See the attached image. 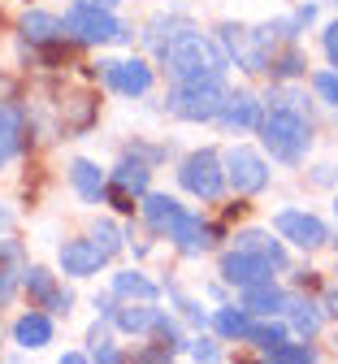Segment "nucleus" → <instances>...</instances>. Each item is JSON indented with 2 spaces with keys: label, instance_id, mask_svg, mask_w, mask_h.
I'll use <instances>...</instances> for the list:
<instances>
[{
  "label": "nucleus",
  "instance_id": "1",
  "mask_svg": "<svg viewBox=\"0 0 338 364\" xmlns=\"http://www.w3.org/2000/svg\"><path fill=\"white\" fill-rule=\"evenodd\" d=\"M161 70H165V82L174 87V82H191V78H204V74H226L230 57L221 53L217 39H204L200 31H186L161 48Z\"/></svg>",
  "mask_w": 338,
  "mask_h": 364
},
{
  "label": "nucleus",
  "instance_id": "2",
  "mask_svg": "<svg viewBox=\"0 0 338 364\" xmlns=\"http://www.w3.org/2000/svg\"><path fill=\"white\" fill-rule=\"evenodd\" d=\"M260 144L278 165H304L308 148H312V117L295 113V109H282L269 105V113L260 117Z\"/></svg>",
  "mask_w": 338,
  "mask_h": 364
},
{
  "label": "nucleus",
  "instance_id": "3",
  "mask_svg": "<svg viewBox=\"0 0 338 364\" xmlns=\"http://www.w3.org/2000/svg\"><path fill=\"white\" fill-rule=\"evenodd\" d=\"M226 74H204V78H191V82H174L169 87V109L182 122H213L221 100H226Z\"/></svg>",
  "mask_w": 338,
  "mask_h": 364
},
{
  "label": "nucleus",
  "instance_id": "4",
  "mask_svg": "<svg viewBox=\"0 0 338 364\" xmlns=\"http://www.w3.org/2000/svg\"><path fill=\"white\" fill-rule=\"evenodd\" d=\"M178 182H182V191H191L196 200H221L226 196V161L217 148H196L191 156H182L178 165Z\"/></svg>",
  "mask_w": 338,
  "mask_h": 364
},
{
  "label": "nucleus",
  "instance_id": "5",
  "mask_svg": "<svg viewBox=\"0 0 338 364\" xmlns=\"http://www.w3.org/2000/svg\"><path fill=\"white\" fill-rule=\"evenodd\" d=\"M61 22H65V35H74L78 43H130V31L113 18V9H95L74 0Z\"/></svg>",
  "mask_w": 338,
  "mask_h": 364
},
{
  "label": "nucleus",
  "instance_id": "6",
  "mask_svg": "<svg viewBox=\"0 0 338 364\" xmlns=\"http://www.w3.org/2000/svg\"><path fill=\"white\" fill-rule=\"evenodd\" d=\"M152 191V165L139 161V156H122L113 169H109V187H105V200L117 208V213H134V200H143Z\"/></svg>",
  "mask_w": 338,
  "mask_h": 364
},
{
  "label": "nucleus",
  "instance_id": "7",
  "mask_svg": "<svg viewBox=\"0 0 338 364\" xmlns=\"http://www.w3.org/2000/svg\"><path fill=\"white\" fill-rule=\"evenodd\" d=\"M221 161H226V182L234 187V196H260L269 187V161L256 148L234 144V148H226Z\"/></svg>",
  "mask_w": 338,
  "mask_h": 364
},
{
  "label": "nucleus",
  "instance_id": "8",
  "mask_svg": "<svg viewBox=\"0 0 338 364\" xmlns=\"http://www.w3.org/2000/svg\"><path fill=\"white\" fill-rule=\"evenodd\" d=\"M273 230H278V239H286L300 252H317V247L329 243V225L308 208H278L273 213Z\"/></svg>",
  "mask_w": 338,
  "mask_h": 364
},
{
  "label": "nucleus",
  "instance_id": "9",
  "mask_svg": "<svg viewBox=\"0 0 338 364\" xmlns=\"http://www.w3.org/2000/svg\"><path fill=\"white\" fill-rule=\"evenodd\" d=\"M217 273H221V282L234 287V291H248V287H260V282H273L278 278V269L260 252H248V247L226 252L221 264H217Z\"/></svg>",
  "mask_w": 338,
  "mask_h": 364
},
{
  "label": "nucleus",
  "instance_id": "10",
  "mask_svg": "<svg viewBox=\"0 0 338 364\" xmlns=\"http://www.w3.org/2000/svg\"><path fill=\"white\" fill-rule=\"evenodd\" d=\"M105 82L109 91H117V96L126 100H139L152 91V65L143 57H122V61H105Z\"/></svg>",
  "mask_w": 338,
  "mask_h": 364
},
{
  "label": "nucleus",
  "instance_id": "11",
  "mask_svg": "<svg viewBox=\"0 0 338 364\" xmlns=\"http://www.w3.org/2000/svg\"><path fill=\"white\" fill-rule=\"evenodd\" d=\"M22 287L31 295V308H43V312H70V304H74V295L57 282V273L43 264H31L22 273Z\"/></svg>",
  "mask_w": 338,
  "mask_h": 364
},
{
  "label": "nucleus",
  "instance_id": "12",
  "mask_svg": "<svg viewBox=\"0 0 338 364\" xmlns=\"http://www.w3.org/2000/svg\"><path fill=\"white\" fill-rule=\"evenodd\" d=\"M260 117H265V105L252 96V91H226V100H221V109H217L213 122L226 134H248V130L260 126Z\"/></svg>",
  "mask_w": 338,
  "mask_h": 364
},
{
  "label": "nucleus",
  "instance_id": "13",
  "mask_svg": "<svg viewBox=\"0 0 338 364\" xmlns=\"http://www.w3.org/2000/svg\"><path fill=\"white\" fill-rule=\"evenodd\" d=\"M182 256H204L213 243H217V225H204V217L200 213H191V208H182L178 217H174V225H169V235H165Z\"/></svg>",
  "mask_w": 338,
  "mask_h": 364
},
{
  "label": "nucleus",
  "instance_id": "14",
  "mask_svg": "<svg viewBox=\"0 0 338 364\" xmlns=\"http://www.w3.org/2000/svg\"><path fill=\"white\" fill-rule=\"evenodd\" d=\"M57 260H61V273H65V278H91V273H100V264H109L105 252L95 247L91 239H70V243H61Z\"/></svg>",
  "mask_w": 338,
  "mask_h": 364
},
{
  "label": "nucleus",
  "instance_id": "15",
  "mask_svg": "<svg viewBox=\"0 0 338 364\" xmlns=\"http://www.w3.org/2000/svg\"><path fill=\"white\" fill-rule=\"evenodd\" d=\"M282 316H286V326H291L300 338H317L321 326H325V304H317L308 295H286Z\"/></svg>",
  "mask_w": 338,
  "mask_h": 364
},
{
  "label": "nucleus",
  "instance_id": "16",
  "mask_svg": "<svg viewBox=\"0 0 338 364\" xmlns=\"http://www.w3.org/2000/svg\"><path fill=\"white\" fill-rule=\"evenodd\" d=\"M53 312H43V308H31V312H22L18 321H14V343L22 347V351H39V347H48L53 343Z\"/></svg>",
  "mask_w": 338,
  "mask_h": 364
},
{
  "label": "nucleus",
  "instance_id": "17",
  "mask_svg": "<svg viewBox=\"0 0 338 364\" xmlns=\"http://www.w3.org/2000/svg\"><path fill=\"white\" fill-rule=\"evenodd\" d=\"M161 312H165V308H157L152 299H139V304L130 299V304L113 308V316H109V321H113L122 334H139V338H143V334H152V330H157Z\"/></svg>",
  "mask_w": 338,
  "mask_h": 364
},
{
  "label": "nucleus",
  "instance_id": "18",
  "mask_svg": "<svg viewBox=\"0 0 338 364\" xmlns=\"http://www.w3.org/2000/svg\"><path fill=\"white\" fill-rule=\"evenodd\" d=\"M70 187L78 191V200H83V204H105L109 173H105L100 165H95V161L78 156V161H70Z\"/></svg>",
  "mask_w": 338,
  "mask_h": 364
},
{
  "label": "nucleus",
  "instance_id": "19",
  "mask_svg": "<svg viewBox=\"0 0 338 364\" xmlns=\"http://www.w3.org/2000/svg\"><path fill=\"white\" fill-rule=\"evenodd\" d=\"M26 144V113L9 100H0V165H9Z\"/></svg>",
  "mask_w": 338,
  "mask_h": 364
},
{
  "label": "nucleus",
  "instance_id": "20",
  "mask_svg": "<svg viewBox=\"0 0 338 364\" xmlns=\"http://www.w3.org/2000/svg\"><path fill=\"white\" fill-rule=\"evenodd\" d=\"M18 31H22V39L35 43V48H43V43H53V39H65V22L57 14H43V9H26Z\"/></svg>",
  "mask_w": 338,
  "mask_h": 364
},
{
  "label": "nucleus",
  "instance_id": "21",
  "mask_svg": "<svg viewBox=\"0 0 338 364\" xmlns=\"http://www.w3.org/2000/svg\"><path fill=\"white\" fill-rule=\"evenodd\" d=\"M238 304H243L252 316H282V308H286V291H282L278 282H260V287L238 291Z\"/></svg>",
  "mask_w": 338,
  "mask_h": 364
},
{
  "label": "nucleus",
  "instance_id": "22",
  "mask_svg": "<svg viewBox=\"0 0 338 364\" xmlns=\"http://www.w3.org/2000/svg\"><path fill=\"white\" fill-rule=\"evenodd\" d=\"M139 213H143V225H148L152 235H169V225H174V217L182 213V204H178L174 196L148 191V196H143V204H139Z\"/></svg>",
  "mask_w": 338,
  "mask_h": 364
},
{
  "label": "nucleus",
  "instance_id": "23",
  "mask_svg": "<svg viewBox=\"0 0 338 364\" xmlns=\"http://www.w3.org/2000/svg\"><path fill=\"white\" fill-rule=\"evenodd\" d=\"M234 247H248V252H260L278 273H286L291 269V256H286V247L273 239V235H265V230H238L234 235Z\"/></svg>",
  "mask_w": 338,
  "mask_h": 364
},
{
  "label": "nucleus",
  "instance_id": "24",
  "mask_svg": "<svg viewBox=\"0 0 338 364\" xmlns=\"http://www.w3.org/2000/svg\"><path fill=\"white\" fill-rule=\"evenodd\" d=\"M113 295L117 299H161V287L148 278V273H139V269H122L113 273Z\"/></svg>",
  "mask_w": 338,
  "mask_h": 364
},
{
  "label": "nucleus",
  "instance_id": "25",
  "mask_svg": "<svg viewBox=\"0 0 338 364\" xmlns=\"http://www.w3.org/2000/svg\"><path fill=\"white\" fill-rule=\"evenodd\" d=\"M213 330L221 334V338H230V343H238V338H243L248 343V330H252V312L243 308V304H221L217 312H213Z\"/></svg>",
  "mask_w": 338,
  "mask_h": 364
},
{
  "label": "nucleus",
  "instance_id": "26",
  "mask_svg": "<svg viewBox=\"0 0 338 364\" xmlns=\"http://www.w3.org/2000/svg\"><path fill=\"white\" fill-rule=\"evenodd\" d=\"M286 334H291V326H286V316L282 321H273V316H252V330H248V343L265 355V351H273Z\"/></svg>",
  "mask_w": 338,
  "mask_h": 364
},
{
  "label": "nucleus",
  "instance_id": "27",
  "mask_svg": "<svg viewBox=\"0 0 338 364\" xmlns=\"http://www.w3.org/2000/svg\"><path fill=\"white\" fill-rule=\"evenodd\" d=\"M265 360H273V364H312L317 360V347L304 338V343H291V338H282L273 351H265Z\"/></svg>",
  "mask_w": 338,
  "mask_h": 364
},
{
  "label": "nucleus",
  "instance_id": "28",
  "mask_svg": "<svg viewBox=\"0 0 338 364\" xmlns=\"http://www.w3.org/2000/svg\"><path fill=\"white\" fill-rule=\"evenodd\" d=\"M273 78H282V82H291V78H300V74H308V61H304V53L300 48H286V53H273Z\"/></svg>",
  "mask_w": 338,
  "mask_h": 364
},
{
  "label": "nucleus",
  "instance_id": "29",
  "mask_svg": "<svg viewBox=\"0 0 338 364\" xmlns=\"http://www.w3.org/2000/svg\"><path fill=\"white\" fill-rule=\"evenodd\" d=\"M91 243L105 252V260H113L122 252V225L117 221H95L91 225Z\"/></svg>",
  "mask_w": 338,
  "mask_h": 364
},
{
  "label": "nucleus",
  "instance_id": "30",
  "mask_svg": "<svg viewBox=\"0 0 338 364\" xmlns=\"http://www.w3.org/2000/svg\"><path fill=\"white\" fill-rule=\"evenodd\" d=\"M312 91H317L329 109H338V70H317L312 74Z\"/></svg>",
  "mask_w": 338,
  "mask_h": 364
},
{
  "label": "nucleus",
  "instance_id": "31",
  "mask_svg": "<svg viewBox=\"0 0 338 364\" xmlns=\"http://www.w3.org/2000/svg\"><path fill=\"white\" fill-rule=\"evenodd\" d=\"M186 355H191V360H221V347H217L213 338L200 334V338H191V343H186Z\"/></svg>",
  "mask_w": 338,
  "mask_h": 364
},
{
  "label": "nucleus",
  "instance_id": "32",
  "mask_svg": "<svg viewBox=\"0 0 338 364\" xmlns=\"http://www.w3.org/2000/svg\"><path fill=\"white\" fill-rule=\"evenodd\" d=\"M169 295L178 299V308H182V316H186V321H191V326H208V316L200 312V304H191V299H182L178 291H169Z\"/></svg>",
  "mask_w": 338,
  "mask_h": 364
},
{
  "label": "nucleus",
  "instance_id": "33",
  "mask_svg": "<svg viewBox=\"0 0 338 364\" xmlns=\"http://www.w3.org/2000/svg\"><path fill=\"white\" fill-rule=\"evenodd\" d=\"M321 48H325L329 65L338 70V22H329V26H325V35H321Z\"/></svg>",
  "mask_w": 338,
  "mask_h": 364
},
{
  "label": "nucleus",
  "instance_id": "34",
  "mask_svg": "<svg viewBox=\"0 0 338 364\" xmlns=\"http://www.w3.org/2000/svg\"><path fill=\"white\" fill-rule=\"evenodd\" d=\"M91 360H105V364H117V360H126V351H117V347H109V343H95V347H91Z\"/></svg>",
  "mask_w": 338,
  "mask_h": 364
},
{
  "label": "nucleus",
  "instance_id": "35",
  "mask_svg": "<svg viewBox=\"0 0 338 364\" xmlns=\"http://www.w3.org/2000/svg\"><path fill=\"white\" fill-rule=\"evenodd\" d=\"M321 304H325V316H338V291H329Z\"/></svg>",
  "mask_w": 338,
  "mask_h": 364
},
{
  "label": "nucleus",
  "instance_id": "36",
  "mask_svg": "<svg viewBox=\"0 0 338 364\" xmlns=\"http://www.w3.org/2000/svg\"><path fill=\"white\" fill-rule=\"evenodd\" d=\"M83 5H95V9H117L122 0H83Z\"/></svg>",
  "mask_w": 338,
  "mask_h": 364
},
{
  "label": "nucleus",
  "instance_id": "37",
  "mask_svg": "<svg viewBox=\"0 0 338 364\" xmlns=\"http://www.w3.org/2000/svg\"><path fill=\"white\" fill-rule=\"evenodd\" d=\"M0 225H9V217H5V213H0Z\"/></svg>",
  "mask_w": 338,
  "mask_h": 364
},
{
  "label": "nucleus",
  "instance_id": "38",
  "mask_svg": "<svg viewBox=\"0 0 338 364\" xmlns=\"http://www.w3.org/2000/svg\"><path fill=\"white\" fill-rule=\"evenodd\" d=\"M334 217H338V200H334ZM334 243H338V239H334Z\"/></svg>",
  "mask_w": 338,
  "mask_h": 364
}]
</instances>
